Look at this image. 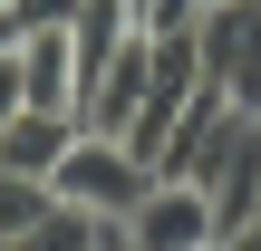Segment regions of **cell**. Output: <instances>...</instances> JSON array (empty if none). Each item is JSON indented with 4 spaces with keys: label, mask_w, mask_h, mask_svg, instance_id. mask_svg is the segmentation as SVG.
Masks as SVG:
<instances>
[{
    "label": "cell",
    "mask_w": 261,
    "mask_h": 251,
    "mask_svg": "<svg viewBox=\"0 0 261 251\" xmlns=\"http://www.w3.org/2000/svg\"><path fill=\"white\" fill-rule=\"evenodd\" d=\"M194 184L213 203V242H242V222H252V203H261V106H223Z\"/></svg>",
    "instance_id": "6da1fadb"
},
{
    "label": "cell",
    "mask_w": 261,
    "mask_h": 251,
    "mask_svg": "<svg viewBox=\"0 0 261 251\" xmlns=\"http://www.w3.org/2000/svg\"><path fill=\"white\" fill-rule=\"evenodd\" d=\"M145 184H155V164H145L126 135H97V126H77V145L48 164V193H58V203H87V213H136Z\"/></svg>",
    "instance_id": "7a4b0ae2"
},
{
    "label": "cell",
    "mask_w": 261,
    "mask_h": 251,
    "mask_svg": "<svg viewBox=\"0 0 261 251\" xmlns=\"http://www.w3.org/2000/svg\"><path fill=\"white\" fill-rule=\"evenodd\" d=\"M194 39H203V77L232 106H261V0H203Z\"/></svg>",
    "instance_id": "3957f363"
},
{
    "label": "cell",
    "mask_w": 261,
    "mask_h": 251,
    "mask_svg": "<svg viewBox=\"0 0 261 251\" xmlns=\"http://www.w3.org/2000/svg\"><path fill=\"white\" fill-rule=\"evenodd\" d=\"M126 222H136V251H203L213 242V203H203L194 174H155Z\"/></svg>",
    "instance_id": "277c9868"
},
{
    "label": "cell",
    "mask_w": 261,
    "mask_h": 251,
    "mask_svg": "<svg viewBox=\"0 0 261 251\" xmlns=\"http://www.w3.org/2000/svg\"><path fill=\"white\" fill-rule=\"evenodd\" d=\"M10 48H19V87H29V106H68V116H77V39H68V19L10 29Z\"/></svg>",
    "instance_id": "5b68a950"
},
{
    "label": "cell",
    "mask_w": 261,
    "mask_h": 251,
    "mask_svg": "<svg viewBox=\"0 0 261 251\" xmlns=\"http://www.w3.org/2000/svg\"><path fill=\"white\" fill-rule=\"evenodd\" d=\"M68 145H77V116H68V106H19V116L0 126V164H19V174H48Z\"/></svg>",
    "instance_id": "8992f818"
},
{
    "label": "cell",
    "mask_w": 261,
    "mask_h": 251,
    "mask_svg": "<svg viewBox=\"0 0 261 251\" xmlns=\"http://www.w3.org/2000/svg\"><path fill=\"white\" fill-rule=\"evenodd\" d=\"M48 174H19V164H0V251H29V232L48 222Z\"/></svg>",
    "instance_id": "52a82bcc"
},
{
    "label": "cell",
    "mask_w": 261,
    "mask_h": 251,
    "mask_svg": "<svg viewBox=\"0 0 261 251\" xmlns=\"http://www.w3.org/2000/svg\"><path fill=\"white\" fill-rule=\"evenodd\" d=\"M19 106H29V87H19V48H10V39H0V126H10V116H19Z\"/></svg>",
    "instance_id": "ba28073f"
},
{
    "label": "cell",
    "mask_w": 261,
    "mask_h": 251,
    "mask_svg": "<svg viewBox=\"0 0 261 251\" xmlns=\"http://www.w3.org/2000/svg\"><path fill=\"white\" fill-rule=\"evenodd\" d=\"M242 242H261V203H252V222H242Z\"/></svg>",
    "instance_id": "9c48e42d"
}]
</instances>
